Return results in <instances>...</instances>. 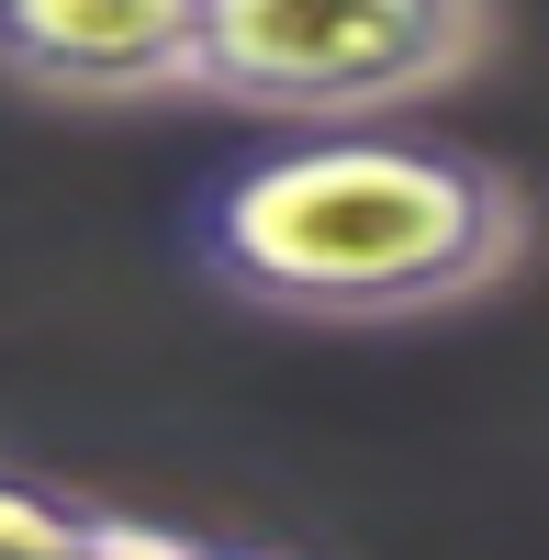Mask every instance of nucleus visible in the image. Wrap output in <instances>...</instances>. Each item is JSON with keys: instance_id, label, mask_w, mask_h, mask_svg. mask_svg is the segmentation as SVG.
Wrapping results in <instances>:
<instances>
[{"instance_id": "obj_1", "label": "nucleus", "mask_w": 549, "mask_h": 560, "mask_svg": "<svg viewBox=\"0 0 549 560\" xmlns=\"http://www.w3.org/2000/svg\"><path fill=\"white\" fill-rule=\"evenodd\" d=\"M527 179L482 147L382 124H292L191 202V269L269 325H437L527 258Z\"/></svg>"}, {"instance_id": "obj_2", "label": "nucleus", "mask_w": 549, "mask_h": 560, "mask_svg": "<svg viewBox=\"0 0 549 560\" xmlns=\"http://www.w3.org/2000/svg\"><path fill=\"white\" fill-rule=\"evenodd\" d=\"M493 0H202L191 102L258 124H382L493 68Z\"/></svg>"}, {"instance_id": "obj_3", "label": "nucleus", "mask_w": 549, "mask_h": 560, "mask_svg": "<svg viewBox=\"0 0 549 560\" xmlns=\"http://www.w3.org/2000/svg\"><path fill=\"white\" fill-rule=\"evenodd\" d=\"M202 0H0V90L57 113L191 102Z\"/></svg>"}, {"instance_id": "obj_4", "label": "nucleus", "mask_w": 549, "mask_h": 560, "mask_svg": "<svg viewBox=\"0 0 549 560\" xmlns=\"http://www.w3.org/2000/svg\"><path fill=\"white\" fill-rule=\"evenodd\" d=\"M191 527H157L45 471H0V560H179Z\"/></svg>"}, {"instance_id": "obj_5", "label": "nucleus", "mask_w": 549, "mask_h": 560, "mask_svg": "<svg viewBox=\"0 0 549 560\" xmlns=\"http://www.w3.org/2000/svg\"><path fill=\"white\" fill-rule=\"evenodd\" d=\"M179 560H292V549H224V538H191Z\"/></svg>"}]
</instances>
